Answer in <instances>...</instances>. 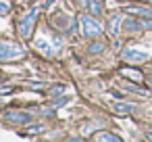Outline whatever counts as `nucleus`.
<instances>
[{"instance_id": "12", "label": "nucleus", "mask_w": 152, "mask_h": 142, "mask_svg": "<svg viewBox=\"0 0 152 142\" xmlns=\"http://www.w3.org/2000/svg\"><path fill=\"white\" fill-rule=\"evenodd\" d=\"M96 140L98 142H119L121 138L115 134H108V132H100V134H96Z\"/></svg>"}, {"instance_id": "3", "label": "nucleus", "mask_w": 152, "mask_h": 142, "mask_svg": "<svg viewBox=\"0 0 152 142\" xmlns=\"http://www.w3.org/2000/svg\"><path fill=\"white\" fill-rule=\"evenodd\" d=\"M34 23H36V11H29L27 15H23V19L19 21V36L21 38H29L31 29H34Z\"/></svg>"}, {"instance_id": "19", "label": "nucleus", "mask_w": 152, "mask_h": 142, "mask_svg": "<svg viewBox=\"0 0 152 142\" xmlns=\"http://www.w3.org/2000/svg\"><path fill=\"white\" fill-rule=\"evenodd\" d=\"M150 132H152V129H150ZM150 138H152V134H150Z\"/></svg>"}, {"instance_id": "8", "label": "nucleus", "mask_w": 152, "mask_h": 142, "mask_svg": "<svg viewBox=\"0 0 152 142\" xmlns=\"http://www.w3.org/2000/svg\"><path fill=\"white\" fill-rule=\"evenodd\" d=\"M113 111L119 113V115H129V113L135 111V107L133 104H123V102H113Z\"/></svg>"}, {"instance_id": "4", "label": "nucleus", "mask_w": 152, "mask_h": 142, "mask_svg": "<svg viewBox=\"0 0 152 142\" xmlns=\"http://www.w3.org/2000/svg\"><path fill=\"white\" fill-rule=\"evenodd\" d=\"M4 119L9 123H31V115L29 113H23V111H7L4 113Z\"/></svg>"}, {"instance_id": "7", "label": "nucleus", "mask_w": 152, "mask_h": 142, "mask_svg": "<svg viewBox=\"0 0 152 142\" xmlns=\"http://www.w3.org/2000/svg\"><path fill=\"white\" fill-rule=\"evenodd\" d=\"M34 46L40 50V52H44L46 57H50L52 52H54V48H52V44L48 42V40H44V38H38L36 42H34Z\"/></svg>"}, {"instance_id": "18", "label": "nucleus", "mask_w": 152, "mask_h": 142, "mask_svg": "<svg viewBox=\"0 0 152 142\" xmlns=\"http://www.w3.org/2000/svg\"><path fill=\"white\" fill-rule=\"evenodd\" d=\"M142 25H144V27H146V29H152V21H144V23H142Z\"/></svg>"}, {"instance_id": "5", "label": "nucleus", "mask_w": 152, "mask_h": 142, "mask_svg": "<svg viewBox=\"0 0 152 142\" xmlns=\"http://www.w3.org/2000/svg\"><path fill=\"white\" fill-rule=\"evenodd\" d=\"M123 59L125 61H131V63H144L148 59V52H142L137 48H125L123 50Z\"/></svg>"}, {"instance_id": "10", "label": "nucleus", "mask_w": 152, "mask_h": 142, "mask_svg": "<svg viewBox=\"0 0 152 142\" xmlns=\"http://www.w3.org/2000/svg\"><path fill=\"white\" fill-rule=\"evenodd\" d=\"M119 25H121V15H113L110 21H108V34L117 36L119 34Z\"/></svg>"}, {"instance_id": "9", "label": "nucleus", "mask_w": 152, "mask_h": 142, "mask_svg": "<svg viewBox=\"0 0 152 142\" xmlns=\"http://www.w3.org/2000/svg\"><path fill=\"white\" fill-rule=\"evenodd\" d=\"M127 13H133V15L152 19V9H146V7H127Z\"/></svg>"}, {"instance_id": "1", "label": "nucleus", "mask_w": 152, "mask_h": 142, "mask_svg": "<svg viewBox=\"0 0 152 142\" xmlns=\"http://www.w3.org/2000/svg\"><path fill=\"white\" fill-rule=\"evenodd\" d=\"M23 54H25V50L19 44L0 42V61H15V59H21Z\"/></svg>"}, {"instance_id": "20", "label": "nucleus", "mask_w": 152, "mask_h": 142, "mask_svg": "<svg viewBox=\"0 0 152 142\" xmlns=\"http://www.w3.org/2000/svg\"><path fill=\"white\" fill-rule=\"evenodd\" d=\"M150 4H152V0H150Z\"/></svg>"}, {"instance_id": "6", "label": "nucleus", "mask_w": 152, "mask_h": 142, "mask_svg": "<svg viewBox=\"0 0 152 142\" xmlns=\"http://www.w3.org/2000/svg\"><path fill=\"white\" fill-rule=\"evenodd\" d=\"M123 29H125L127 34H140V32L144 29V25H142L140 21H135V19H125V21H123Z\"/></svg>"}, {"instance_id": "14", "label": "nucleus", "mask_w": 152, "mask_h": 142, "mask_svg": "<svg viewBox=\"0 0 152 142\" xmlns=\"http://www.w3.org/2000/svg\"><path fill=\"white\" fill-rule=\"evenodd\" d=\"M90 11H92V15H102V4H100V0H90Z\"/></svg>"}, {"instance_id": "15", "label": "nucleus", "mask_w": 152, "mask_h": 142, "mask_svg": "<svg viewBox=\"0 0 152 142\" xmlns=\"http://www.w3.org/2000/svg\"><path fill=\"white\" fill-rule=\"evenodd\" d=\"M92 54H100L102 50H104V44H100V42H94V44H90V48H88Z\"/></svg>"}, {"instance_id": "17", "label": "nucleus", "mask_w": 152, "mask_h": 142, "mask_svg": "<svg viewBox=\"0 0 152 142\" xmlns=\"http://www.w3.org/2000/svg\"><path fill=\"white\" fill-rule=\"evenodd\" d=\"M9 13V4L7 2H0V15H7Z\"/></svg>"}, {"instance_id": "2", "label": "nucleus", "mask_w": 152, "mask_h": 142, "mask_svg": "<svg viewBox=\"0 0 152 142\" xmlns=\"http://www.w3.org/2000/svg\"><path fill=\"white\" fill-rule=\"evenodd\" d=\"M81 34L86 36V38H98L100 34H102V27L96 23V19H92L90 15H83L81 19Z\"/></svg>"}, {"instance_id": "11", "label": "nucleus", "mask_w": 152, "mask_h": 142, "mask_svg": "<svg viewBox=\"0 0 152 142\" xmlns=\"http://www.w3.org/2000/svg\"><path fill=\"white\" fill-rule=\"evenodd\" d=\"M121 75H125V77H129V79H133V82H142V73H140L137 69L123 67V69H121Z\"/></svg>"}, {"instance_id": "13", "label": "nucleus", "mask_w": 152, "mask_h": 142, "mask_svg": "<svg viewBox=\"0 0 152 142\" xmlns=\"http://www.w3.org/2000/svg\"><path fill=\"white\" fill-rule=\"evenodd\" d=\"M44 129H46L44 125H34V123H29V125L23 129V134H25V136H34V134H40V132H44Z\"/></svg>"}, {"instance_id": "16", "label": "nucleus", "mask_w": 152, "mask_h": 142, "mask_svg": "<svg viewBox=\"0 0 152 142\" xmlns=\"http://www.w3.org/2000/svg\"><path fill=\"white\" fill-rule=\"evenodd\" d=\"M125 90H129V92H137V94H146L144 90H140V88H135V86H125Z\"/></svg>"}]
</instances>
